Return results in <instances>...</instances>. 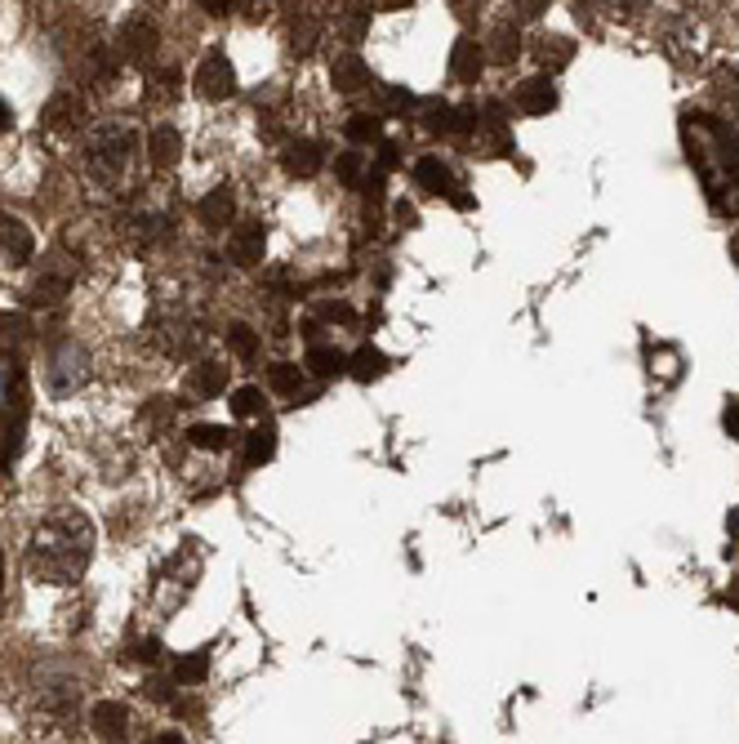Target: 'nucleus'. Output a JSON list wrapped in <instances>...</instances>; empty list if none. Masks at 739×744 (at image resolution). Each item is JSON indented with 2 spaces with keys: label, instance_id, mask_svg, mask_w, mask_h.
Returning <instances> with one entry per match:
<instances>
[{
  "label": "nucleus",
  "instance_id": "obj_16",
  "mask_svg": "<svg viewBox=\"0 0 739 744\" xmlns=\"http://www.w3.org/2000/svg\"><path fill=\"white\" fill-rule=\"evenodd\" d=\"M322 148H316L312 139H294V143H285V157H281V165H285V174L290 179H312L316 170H322Z\"/></svg>",
  "mask_w": 739,
  "mask_h": 744
},
{
  "label": "nucleus",
  "instance_id": "obj_20",
  "mask_svg": "<svg viewBox=\"0 0 739 744\" xmlns=\"http://www.w3.org/2000/svg\"><path fill=\"white\" fill-rule=\"evenodd\" d=\"M535 58H540V67L553 76V72L570 67V58H575V41H570V36H540V41H535Z\"/></svg>",
  "mask_w": 739,
  "mask_h": 744
},
{
  "label": "nucleus",
  "instance_id": "obj_17",
  "mask_svg": "<svg viewBox=\"0 0 739 744\" xmlns=\"http://www.w3.org/2000/svg\"><path fill=\"white\" fill-rule=\"evenodd\" d=\"M713 98L721 103V112L739 121V63H717L713 67Z\"/></svg>",
  "mask_w": 739,
  "mask_h": 744
},
{
  "label": "nucleus",
  "instance_id": "obj_27",
  "mask_svg": "<svg viewBox=\"0 0 739 744\" xmlns=\"http://www.w3.org/2000/svg\"><path fill=\"white\" fill-rule=\"evenodd\" d=\"M490 50H495V63H517V54H521L517 28H512V23H499L495 36H490Z\"/></svg>",
  "mask_w": 739,
  "mask_h": 744
},
{
  "label": "nucleus",
  "instance_id": "obj_29",
  "mask_svg": "<svg viewBox=\"0 0 739 744\" xmlns=\"http://www.w3.org/2000/svg\"><path fill=\"white\" fill-rule=\"evenodd\" d=\"M268 384H272V392L294 397V392L303 388V370H298V366H290V362H276V366L268 370Z\"/></svg>",
  "mask_w": 739,
  "mask_h": 744
},
{
  "label": "nucleus",
  "instance_id": "obj_38",
  "mask_svg": "<svg viewBox=\"0 0 739 744\" xmlns=\"http://www.w3.org/2000/svg\"><path fill=\"white\" fill-rule=\"evenodd\" d=\"M726 433L739 442V397H730V401H726Z\"/></svg>",
  "mask_w": 739,
  "mask_h": 744
},
{
  "label": "nucleus",
  "instance_id": "obj_26",
  "mask_svg": "<svg viewBox=\"0 0 739 744\" xmlns=\"http://www.w3.org/2000/svg\"><path fill=\"white\" fill-rule=\"evenodd\" d=\"M246 442H250V446H246V460H250V464H268V460L276 455V429H272V423L254 429Z\"/></svg>",
  "mask_w": 739,
  "mask_h": 744
},
{
  "label": "nucleus",
  "instance_id": "obj_3",
  "mask_svg": "<svg viewBox=\"0 0 739 744\" xmlns=\"http://www.w3.org/2000/svg\"><path fill=\"white\" fill-rule=\"evenodd\" d=\"M134 157H139V134L134 126L126 121H102L85 134V152H80V165L89 174V183H98L102 192H117L130 170H134Z\"/></svg>",
  "mask_w": 739,
  "mask_h": 744
},
{
  "label": "nucleus",
  "instance_id": "obj_37",
  "mask_svg": "<svg viewBox=\"0 0 739 744\" xmlns=\"http://www.w3.org/2000/svg\"><path fill=\"white\" fill-rule=\"evenodd\" d=\"M322 316H330V322H357V312H352L348 303H339V299H335V303H322Z\"/></svg>",
  "mask_w": 739,
  "mask_h": 744
},
{
  "label": "nucleus",
  "instance_id": "obj_42",
  "mask_svg": "<svg viewBox=\"0 0 739 744\" xmlns=\"http://www.w3.org/2000/svg\"><path fill=\"white\" fill-rule=\"evenodd\" d=\"M396 219H401V224H414V209H410V205H405V201H401V205H396Z\"/></svg>",
  "mask_w": 739,
  "mask_h": 744
},
{
  "label": "nucleus",
  "instance_id": "obj_30",
  "mask_svg": "<svg viewBox=\"0 0 739 744\" xmlns=\"http://www.w3.org/2000/svg\"><path fill=\"white\" fill-rule=\"evenodd\" d=\"M344 134H348L352 143H374V139H379V117H374V112H352L348 126H344Z\"/></svg>",
  "mask_w": 739,
  "mask_h": 744
},
{
  "label": "nucleus",
  "instance_id": "obj_36",
  "mask_svg": "<svg viewBox=\"0 0 739 744\" xmlns=\"http://www.w3.org/2000/svg\"><path fill=\"white\" fill-rule=\"evenodd\" d=\"M379 98H383L388 112H405L410 103H414V94H410L405 85H379Z\"/></svg>",
  "mask_w": 739,
  "mask_h": 744
},
{
  "label": "nucleus",
  "instance_id": "obj_40",
  "mask_svg": "<svg viewBox=\"0 0 739 744\" xmlns=\"http://www.w3.org/2000/svg\"><path fill=\"white\" fill-rule=\"evenodd\" d=\"M152 744H187V740H183V735H178V731H161V735H156V740H152Z\"/></svg>",
  "mask_w": 739,
  "mask_h": 744
},
{
  "label": "nucleus",
  "instance_id": "obj_41",
  "mask_svg": "<svg viewBox=\"0 0 739 744\" xmlns=\"http://www.w3.org/2000/svg\"><path fill=\"white\" fill-rule=\"evenodd\" d=\"M544 6H517V19H540Z\"/></svg>",
  "mask_w": 739,
  "mask_h": 744
},
{
  "label": "nucleus",
  "instance_id": "obj_21",
  "mask_svg": "<svg viewBox=\"0 0 739 744\" xmlns=\"http://www.w3.org/2000/svg\"><path fill=\"white\" fill-rule=\"evenodd\" d=\"M67 290H72V272H67V268H45V272L36 277V285H32V303H41V308L63 303Z\"/></svg>",
  "mask_w": 739,
  "mask_h": 744
},
{
  "label": "nucleus",
  "instance_id": "obj_1",
  "mask_svg": "<svg viewBox=\"0 0 739 744\" xmlns=\"http://www.w3.org/2000/svg\"><path fill=\"white\" fill-rule=\"evenodd\" d=\"M682 143L708 205L717 215H739V130L704 112H682Z\"/></svg>",
  "mask_w": 739,
  "mask_h": 744
},
{
  "label": "nucleus",
  "instance_id": "obj_44",
  "mask_svg": "<svg viewBox=\"0 0 739 744\" xmlns=\"http://www.w3.org/2000/svg\"><path fill=\"white\" fill-rule=\"evenodd\" d=\"M730 536H735V540H739V508H735V513H730Z\"/></svg>",
  "mask_w": 739,
  "mask_h": 744
},
{
  "label": "nucleus",
  "instance_id": "obj_28",
  "mask_svg": "<svg viewBox=\"0 0 739 744\" xmlns=\"http://www.w3.org/2000/svg\"><path fill=\"white\" fill-rule=\"evenodd\" d=\"M228 348H232L241 362H254V357H259V335H254L246 322H232V326H228Z\"/></svg>",
  "mask_w": 739,
  "mask_h": 744
},
{
  "label": "nucleus",
  "instance_id": "obj_32",
  "mask_svg": "<svg viewBox=\"0 0 739 744\" xmlns=\"http://www.w3.org/2000/svg\"><path fill=\"white\" fill-rule=\"evenodd\" d=\"M170 419H174V401L156 397V401H148V406H143V429L165 433V429H170Z\"/></svg>",
  "mask_w": 739,
  "mask_h": 744
},
{
  "label": "nucleus",
  "instance_id": "obj_2",
  "mask_svg": "<svg viewBox=\"0 0 739 744\" xmlns=\"http://www.w3.org/2000/svg\"><path fill=\"white\" fill-rule=\"evenodd\" d=\"M94 562V521L76 508L50 513L28 540V571L41 584H76Z\"/></svg>",
  "mask_w": 739,
  "mask_h": 744
},
{
  "label": "nucleus",
  "instance_id": "obj_34",
  "mask_svg": "<svg viewBox=\"0 0 739 744\" xmlns=\"http://www.w3.org/2000/svg\"><path fill=\"white\" fill-rule=\"evenodd\" d=\"M205 669H209V656H205V651H196V656H183V660L174 665V678L187 687V682H200V678H205Z\"/></svg>",
  "mask_w": 739,
  "mask_h": 744
},
{
  "label": "nucleus",
  "instance_id": "obj_11",
  "mask_svg": "<svg viewBox=\"0 0 739 744\" xmlns=\"http://www.w3.org/2000/svg\"><path fill=\"white\" fill-rule=\"evenodd\" d=\"M263 246H268L263 224H241V228L228 237V255H232L237 268H259V263H263Z\"/></svg>",
  "mask_w": 739,
  "mask_h": 744
},
{
  "label": "nucleus",
  "instance_id": "obj_9",
  "mask_svg": "<svg viewBox=\"0 0 739 744\" xmlns=\"http://www.w3.org/2000/svg\"><path fill=\"white\" fill-rule=\"evenodd\" d=\"M232 215H237L232 187H215V192H205V196L196 201V219H200L205 233H224V228L232 224Z\"/></svg>",
  "mask_w": 739,
  "mask_h": 744
},
{
  "label": "nucleus",
  "instance_id": "obj_31",
  "mask_svg": "<svg viewBox=\"0 0 739 744\" xmlns=\"http://www.w3.org/2000/svg\"><path fill=\"white\" fill-rule=\"evenodd\" d=\"M228 406H232L237 419H254V414L263 410V388H237V392L228 397Z\"/></svg>",
  "mask_w": 739,
  "mask_h": 744
},
{
  "label": "nucleus",
  "instance_id": "obj_24",
  "mask_svg": "<svg viewBox=\"0 0 739 744\" xmlns=\"http://www.w3.org/2000/svg\"><path fill=\"white\" fill-rule=\"evenodd\" d=\"M419 121H424L428 130H437V134H450V130H455V108L433 94V98L419 103Z\"/></svg>",
  "mask_w": 739,
  "mask_h": 744
},
{
  "label": "nucleus",
  "instance_id": "obj_33",
  "mask_svg": "<svg viewBox=\"0 0 739 744\" xmlns=\"http://www.w3.org/2000/svg\"><path fill=\"white\" fill-rule=\"evenodd\" d=\"M335 174H339L348 187H357V183H366V161H361L357 152H344V157H335Z\"/></svg>",
  "mask_w": 739,
  "mask_h": 744
},
{
  "label": "nucleus",
  "instance_id": "obj_15",
  "mask_svg": "<svg viewBox=\"0 0 739 744\" xmlns=\"http://www.w3.org/2000/svg\"><path fill=\"white\" fill-rule=\"evenodd\" d=\"M148 157H152V165H156V170L178 165V157H183V134H178L174 126L156 121V126H152V134H148Z\"/></svg>",
  "mask_w": 739,
  "mask_h": 744
},
{
  "label": "nucleus",
  "instance_id": "obj_7",
  "mask_svg": "<svg viewBox=\"0 0 739 744\" xmlns=\"http://www.w3.org/2000/svg\"><path fill=\"white\" fill-rule=\"evenodd\" d=\"M41 121H45L50 134H76V130H85V121H89V103H85L80 89H58V94L45 103Z\"/></svg>",
  "mask_w": 739,
  "mask_h": 744
},
{
  "label": "nucleus",
  "instance_id": "obj_5",
  "mask_svg": "<svg viewBox=\"0 0 739 744\" xmlns=\"http://www.w3.org/2000/svg\"><path fill=\"white\" fill-rule=\"evenodd\" d=\"M192 85H196V94H200V98L224 103V98H232V94H237V67L228 63V54H224V50H209V54L196 63Z\"/></svg>",
  "mask_w": 739,
  "mask_h": 744
},
{
  "label": "nucleus",
  "instance_id": "obj_19",
  "mask_svg": "<svg viewBox=\"0 0 739 744\" xmlns=\"http://www.w3.org/2000/svg\"><path fill=\"white\" fill-rule=\"evenodd\" d=\"M303 370H312L316 379H339V375H348V357L339 348H330V344H312Z\"/></svg>",
  "mask_w": 739,
  "mask_h": 744
},
{
  "label": "nucleus",
  "instance_id": "obj_4",
  "mask_svg": "<svg viewBox=\"0 0 739 744\" xmlns=\"http://www.w3.org/2000/svg\"><path fill=\"white\" fill-rule=\"evenodd\" d=\"M89 379V353L76 344V339H58L45 357V370H41V384L50 397H72L80 384Z\"/></svg>",
  "mask_w": 739,
  "mask_h": 744
},
{
  "label": "nucleus",
  "instance_id": "obj_45",
  "mask_svg": "<svg viewBox=\"0 0 739 744\" xmlns=\"http://www.w3.org/2000/svg\"><path fill=\"white\" fill-rule=\"evenodd\" d=\"M730 255H735V263H739V233L730 237Z\"/></svg>",
  "mask_w": 739,
  "mask_h": 744
},
{
  "label": "nucleus",
  "instance_id": "obj_14",
  "mask_svg": "<svg viewBox=\"0 0 739 744\" xmlns=\"http://www.w3.org/2000/svg\"><path fill=\"white\" fill-rule=\"evenodd\" d=\"M486 72V54H481V45L472 41V36H459L455 41V50H450V76L459 80V85H477V76Z\"/></svg>",
  "mask_w": 739,
  "mask_h": 744
},
{
  "label": "nucleus",
  "instance_id": "obj_22",
  "mask_svg": "<svg viewBox=\"0 0 739 744\" xmlns=\"http://www.w3.org/2000/svg\"><path fill=\"white\" fill-rule=\"evenodd\" d=\"M414 179H419V187H428V192H437V196L455 192V174H450V165H446L442 157H419Z\"/></svg>",
  "mask_w": 739,
  "mask_h": 744
},
{
  "label": "nucleus",
  "instance_id": "obj_43",
  "mask_svg": "<svg viewBox=\"0 0 739 744\" xmlns=\"http://www.w3.org/2000/svg\"><path fill=\"white\" fill-rule=\"evenodd\" d=\"M726 602L739 611V575H735V584H730V593H726Z\"/></svg>",
  "mask_w": 739,
  "mask_h": 744
},
{
  "label": "nucleus",
  "instance_id": "obj_13",
  "mask_svg": "<svg viewBox=\"0 0 739 744\" xmlns=\"http://www.w3.org/2000/svg\"><path fill=\"white\" fill-rule=\"evenodd\" d=\"M330 80H335L339 94H357V89L370 85V67H366V58L357 50H344V54L330 58Z\"/></svg>",
  "mask_w": 739,
  "mask_h": 744
},
{
  "label": "nucleus",
  "instance_id": "obj_10",
  "mask_svg": "<svg viewBox=\"0 0 739 744\" xmlns=\"http://www.w3.org/2000/svg\"><path fill=\"white\" fill-rule=\"evenodd\" d=\"M517 108L525 117H548L557 108V85L548 76H531V80H521L517 85Z\"/></svg>",
  "mask_w": 739,
  "mask_h": 744
},
{
  "label": "nucleus",
  "instance_id": "obj_18",
  "mask_svg": "<svg viewBox=\"0 0 739 744\" xmlns=\"http://www.w3.org/2000/svg\"><path fill=\"white\" fill-rule=\"evenodd\" d=\"M187 392L200 397V401L228 392V366H219V362H200V366L187 375Z\"/></svg>",
  "mask_w": 739,
  "mask_h": 744
},
{
  "label": "nucleus",
  "instance_id": "obj_39",
  "mask_svg": "<svg viewBox=\"0 0 739 744\" xmlns=\"http://www.w3.org/2000/svg\"><path fill=\"white\" fill-rule=\"evenodd\" d=\"M396 161H401V157H396V143H383V148H379V170H396Z\"/></svg>",
  "mask_w": 739,
  "mask_h": 744
},
{
  "label": "nucleus",
  "instance_id": "obj_6",
  "mask_svg": "<svg viewBox=\"0 0 739 744\" xmlns=\"http://www.w3.org/2000/svg\"><path fill=\"white\" fill-rule=\"evenodd\" d=\"M156 50H161L156 23H152L148 14L126 19V28H121V36H117V54H121L126 63H134V67H148V63L156 58Z\"/></svg>",
  "mask_w": 739,
  "mask_h": 744
},
{
  "label": "nucleus",
  "instance_id": "obj_23",
  "mask_svg": "<svg viewBox=\"0 0 739 744\" xmlns=\"http://www.w3.org/2000/svg\"><path fill=\"white\" fill-rule=\"evenodd\" d=\"M383 370H388V357L379 353V348H357L352 357H348V375L352 379H361V384H374V379H383Z\"/></svg>",
  "mask_w": 739,
  "mask_h": 744
},
{
  "label": "nucleus",
  "instance_id": "obj_12",
  "mask_svg": "<svg viewBox=\"0 0 739 744\" xmlns=\"http://www.w3.org/2000/svg\"><path fill=\"white\" fill-rule=\"evenodd\" d=\"M89 726H94V735L98 740H126V731H130V713H126V704L121 700H98L94 709H89Z\"/></svg>",
  "mask_w": 739,
  "mask_h": 744
},
{
  "label": "nucleus",
  "instance_id": "obj_25",
  "mask_svg": "<svg viewBox=\"0 0 739 744\" xmlns=\"http://www.w3.org/2000/svg\"><path fill=\"white\" fill-rule=\"evenodd\" d=\"M187 442H192L196 451H224V446L232 442V433L224 429V423H192V429H187Z\"/></svg>",
  "mask_w": 739,
  "mask_h": 744
},
{
  "label": "nucleus",
  "instance_id": "obj_8",
  "mask_svg": "<svg viewBox=\"0 0 739 744\" xmlns=\"http://www.w3.org/2000/svg\"><path fill=\"white\" fill-rule=\"evenodd\" d=\"M0 255H6V263H14V268L32 263V255H36V237H32V228H28L23 219L0 215Z\"/></svg>",
  "mask_w": 739,
  "mask_h": 744
},
{
  "label": "nucleus",
  "instance_id": "obj_46",
  "mask_svg": "<svg viewBox=\"0 0 739 744\" xmlns=\"http://www.w3.org/2000/svg\"><path fill=\"white\" fill-rule=\"evenodd\" d=\"M0 584H6V562H0Z\"/></svg>",
  "mask_w": 739,
  "mask_h": 744
},
{
  "label": "nucleus",
  "instance_id": "obj_35",
  "mask_svg": "<svg viewBox=\"0 0 739 744\" xmlns=\"http://www.w3.org/2000/svg\"><path fill=\"white\" fill-rule=\"evenodd\" d=\"M316 36H322V28H316V19H294V28H290V41H294V50L298 54H307L312 45H316Z\"/></svg>",
  "mask_w": 739,
  "mask_h": 744
}]
</instances>
